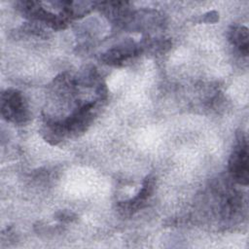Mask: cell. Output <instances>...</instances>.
I'll return each mask as SVG.
<instances>
[{
    "instance_id": "cell-2",
    "label": "cell",
    "mask_w": 249,
    "mask_h": 249,
    "mask_svg": "<svg viewBox=\"0 0 249 249\" xmlns=\"http://www.w3.org/2000/svg\"><path fill=\"white\" fill-rule=\"evenodd\" d=\"M229 168L232 178L241 185L248 184V152L247 141L241 133L237 137V144L230 158Z\"/></svg>"
},
{
    "instance_id": "cell-3",
    "label": "cell",
    "mask_w": 249,
    "mask_h": 249,
    "mask_svg": "<svg viewBox=\"0 0 249 249\" xmlns=\"http://www.w3.org/2000/svg\"><path fill=\"white\" fill-rule=\"evenodd\" d=\"M135 52V46L133 42L123 43L114 49L108 51L104 56L103 60L109 64H118L125 60L127 57L131 56Z\"/></svg>"
},
{
    "instance_id": "cell-4",
    "label": "cell",
    "mask_w": 249,
    "mask_h": 249,
    "mask_svg": "<svg viewBox=\"0 0 249 249\" xmlns=\"http://www.w3.org/2000/svg\"><path fill=\"white\" fill-rule=\"evenodd\" d=\"M230 39L232 42V44H234L238 47L239 51L244 55H247V53H248V29L245 26L233 27V29L231 31Z\"/></svg>"
},
{
    "instance_id": "cell-1",
    "label": "cell",
    "mask_w": 249,
    "mask_h": 249,
    "mask_svg": "<svg viewBox=\"0 0 249 249\" xmlns=\"http://www.w3.org/2000/svg\"><path fill=\"white\" fill-rule=\"evenodd\" d=\"M1 111L8 121L15 123H24L28 117L22 94L14 89H9L2 93Z\"/></svg>"
}]
</instances>
